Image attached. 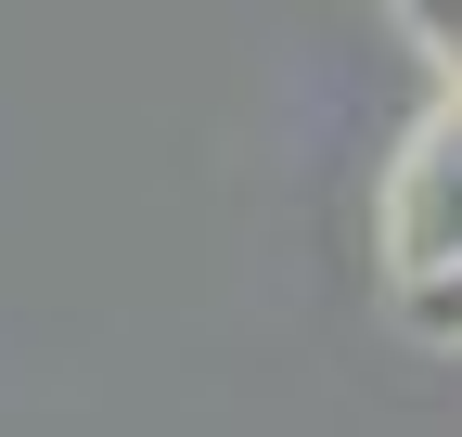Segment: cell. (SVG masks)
Listing matches in <instances>:
<instances>
[{
  "mask_svg": "<svg viewBox=\"0 0 462 437\" xmlns=\"http://www.w3.org/2000/svg\"><path fill=\"white\" fill-rule=\"evenodd\" d=\"M385 257H398V284H449L462 270V90L411 129V154L385 181Z\"/></svg>",
  "mask_w": 462,
  "mask_h": 437,
  "instance_id": "obj_1",
  "label": "cell"
},
{
  "mask_svg": "<svg viewBox=\"0 0 462 437\" xmlns=\"http://www.w3.org/2000/svg\"><path fill=\"white\" fill-rule=\"evenodd\" d=\"M398 14H411V39L437 51V65H449V90H462V0H398Z\"/></svg>",
  "mask_w": 462,
  "mask_h": 437,
  "instance_id": "obj_2",
  "label": "cell"
},
{
  "mask_svg": "<svg viewBox=\"0 0 462 437\" xmlns=\"http://www.w3.org/2000/svg\"><path fill=\"white\" fill-rule=\"evenodd\" d=\"M411 321H424V335H462V270H449V284H411Z\"/></svg>",
  "mask_w": 462,
  "mask_h": 437,
  "instance_id": "obj_3",
  "label": "cell"
}]
</instances>
